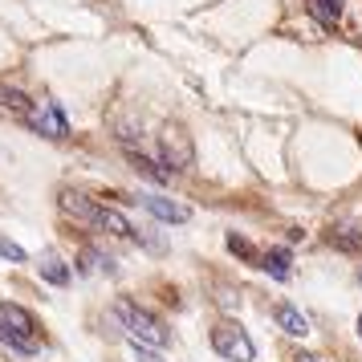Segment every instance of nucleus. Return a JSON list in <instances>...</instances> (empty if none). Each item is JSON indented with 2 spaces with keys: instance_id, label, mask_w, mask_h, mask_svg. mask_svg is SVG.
Masks as SVG:
<instances>
[{
  "instance_id": "nucleus-1",
  "label": "nucleus",
  "mask_w": 362,
  "mask_h": 362,
  "mask_svg": "<svg viewBox=\"0 0 362 362\" xmlns=\"http://www.w3.org/2000/svg\"><path fill=\"white\" fill-rule=\"evenodd\" d=\"M118 310V317H122V326L131 329V338L134 342H143V346H167V329H163V322H155V313H147V310H139L134 301H118L115 305Z\"/></svg>"
},
{
  "instance_id": "nucleus-2",
  "label": "nucleus",
  "mask_w": 362,
  "mask_h": 362,
  "mask_svg": "<svg viewBox=\"0 0 362 362\" xmlns=\"http://www.w3.org/2000/svg\"><path fill=\"white\" fill-rule=\"evenodd\" d=\"M212 346H216V354H220L224 362H252L257 358L252 338H248L236 322H220V326L212 329Z\"/></svg>"
},
{
  "instance_id": "nucleus-3",
  "label": "nucleus",
  "mask_w": 362,
  "mask_h": 362,
  "mask_svg": "<svg viewBox=\"0 0 362 362\" xmlns=\"http://www.w3.org/2000/svg\"><path fill=\"white\" fill-rule=\"evenodd\" d=\"M25 122L33 127L37 134H45V139H69V122H66V115L57 110V102H33L29 106V115H25Z\"/></svg>"
},
{
  "instance_id": "nucleus-4",
  "label": "nucleus",
  "mask_w": 362,
  "mask_h": 362,
  "mask_svg": "<svg viewBox=\"0 0 362 362\" xmlns=\"http://www.w3.org/2000/svg\"><path fill=\"white\" fill-rule=\"evenodd\" d=\"M159 147H163V167H171V171H180V167L192 163V143H187V134L180 127H167L159 134Z\"/></svg>"
},
{
  "instance_id": "nucleus-5",
  "label": "nucleus",
  "mask_w": 362,
  "mask_h": 362,
  "mask_svg": "<svg viewBox=\"0 0 362 362\" xmlns=\"http://www.w3.org/2000/svg\"><path fill=\"white\" fill-rule=\"evenodd\" d=\"M134 204H143L155 220H163V224H183L187 220V208L183 204H171L163 196H134Z\"/></svg>"
},
{
  "instance_id": "nucleus-6",
  "label": "nucleus",
  "mask_w": 362,
  "mask_h": 362,
  "mask_svg": "<svg viewBox=\"0 0 362 362\" xmlns=\"http://www.w3.org/2000/svg\"><path fill=\"white\" fill-rule=\"evenodd\" d=\"M62 208H66L69 216H78V220H86V224H98L102 220V208L94 204V199H86V196H78V192H62Z\"/></svg>"
},
{
  "instance_id": "nucleus-7",
  "label": "nucleus",
  "mask_w": 362,
  "mask_h": 362,
  "mask_svg": "<svg viewBox=\"0 0 362 362\" xmlns=\"http://www.w3.org/2000/svg\"><path fill=\"white\" fill-rule=\"evenodd\" d=\"M273 317H277V326L285 329V334H293V338H305V334H310V322H305L301 310H293L289 301H281L277 310H273Z\"/></svg>"
},
{
  "instance_id": "nucleus-8",
  "label": "nucleus",
  "mask_w": 362,
  "mask_h": 362,
  "mask_svg": "<svg viewBox=\"0 0 362 362\" xmlns=\"http://www.w3.org/2000/svg\"><path fill=\"white\" fill-rule=\"evenodd\" d=\"M0 342L8 346L13 354H21V358H33L37 350H41L33 334H21V329H8V326H0Z\"/></svg>"
},
{
  "instance_id": "nucleus-9",
  "label": "nucleus",
  "mask_w": 362,
  "mask_h": 362,
  "mask_svg": "<svg viewBox=\"0 0 362 362\" xmlns=\"http://www.w3.org/2000/svg\"><path fill=\"white\" fill-rule=\"evenodd\" d=\"M0 326L21 329V334H33L37 322H33V317H29L25 310H21V305H13V301H0Z\"/></svg>"
},
{
  "instance_id": "nucleus-10",
  "label": "nucleus",
  "mask_w": 362,
  "mask_h": 362,
  "mask_svg": "<svg viewBox=\"0 0 362 362\" xmlns=\"http://www.w3.org/2000/svg\"><path fill=\"white\" fill-rule=\"evenodd\" d=\"M261 264L269 277L285 281L289 277V264H293V257H289V248H269V252H261Z\"/></svg>"
},
{
  "instance_id": "nucleus-11",
  "label": "nucleus",
  "mask_w": 362,
  "mask_h": 362,
  "mask_svg": "<svg viewBox=\"0 0 362 362\" xmlns=\"http://www.w3.org/2000/svg\"><path fill=\"white\" fill-rule=\"evenodd\" d=\"M82 269L86 273H102V277H118L115 257H106V252H98V248H86L82 252Z\"/></svg>"
},
{
  "instance_id": "nucleus-12",
  "label": "nucleus",
  "mask_w": 362,
  "mask_h": 362,
  "mask_svg": "<svg viewBox=\"0 0 362 362\" xmlns=\"http://www.w3.org/2000/svg\"><path fill=\"white\" fill-rule=\"evenodd\" d=\"M131 163H134V171H139V175H147V180H155V183L171 180V171H163V163H155V159L139 155V151H131Z\"/></svg>"
},
{
  "instance_id": "nucleus-13",
  "label": "nucleus",
  "mask_w": 362,
  "mask_h": 362,
  "mask_svg": "<svg viewBox=\"0 0 362 362\" xmlns=\"http://www.w3.org/2000/svg\"><path fill=\"white\" fill-rule=\"evenodd\" d=\"M37 273L49 281V285H69V269H66L62 257H45V261L37 264Z\"/></svg>"
},
{
  "instance_id": "nucleus-14",
  "label": "nucleus",
  "mask_w": 362,
  "mask_h": 362,
  "mask_svg": "<svg viewBox=\"0 0 362 362\" xmlns=\"http://www.w3.org/2000/svg\"><path fill=\"white\" fill-rule=\"evenodd\" d=\"M329 245L342 248V252H358L362 248V232L358 228H334L329 232Z\"/></svg>"
},
{
  "instance_id": "nucleus-15",
  "label": "nucleus",
  "mask_w": 362,
  "mask_h": 362,
  "mask_svg": "<svg viewBox=\"0 0 362 362\" xmlns=\"http://www.w3.org/2000/svg\"><path fill=\"white\" fill-rule=\"evenodd\" d=\"M0 106H4V110H21V115H29V106H33V102L25 98L21 90H13V86L0 82Z\"/></svg>"
},
{
  "instance_id": "nucleus-16",
  "label": "nucleus",
  "mask_w": 362,
  "mask_h": 362,
  "mask_svg": "<svg viewBox=\"0 0 362 362\" xmlns=\"http://www.w3.org/2000/svg\"><path fill=\"white\" fill-rule=\"evenodd\" d=\"M310 8L322 25H334V21L342 17V0H310Z\"/></svg>"
},
{
  "instance_id": "nucleus-17",
  "label": "nucleus",
  "mask_w": 362,
  "mask_h": 362,
  "mask_svg": "<svg viewBox=\"0 0 362 362\" xmlns=\"http://www.w3.org/2000/svg\"><path fill=\"white\" fill-rule=\"evenodd\" d=\"M134 240H139V245L147 248V252H159V257H163V252H167V240H163V236H159V232H139Z\"/></svg>"
},
{
  "instance_id": "nucleus-18",
  "label": "nucleus",
  "mask_w": 362,
  "mask_h": 362,
  "mask_svg": "<svg viewBox=\"0 0 362 362\" xmlns=\"http://www.w3.org/2000/svg\"><path fill=\"white\" fill-rule=\"evenodd\" d=\"M0 257H4V261H13V264H21V261H25V248L13 245L8 236H0Z\"/></svg>"
},
{
  "instance_id": "nucleus-19",
  "label": "nucleus",
  "mask_w": 362,
  "mask_h": 362,
  "mask_svg": "<svg viewBox=\"0 0 362 362\" xmlns=\"http://www.w3.org/2000/svg\"><path fill=\"white\" fill-rule=\"evenodd\" d=\"M134 358H139V362H163V354H159L155 346H143V342H134Z\"/></svg>"
},
{
  "instance_id": "nucleus-20",
  "label": "nucleus",
  "mask_w": 362,
  "mask_h": 362,
  "mask_svg": "<svg viewBox=\"0 0 362 362\" xmlns=\"http://www.w3.org/2000/svg\"><path fill=\"white\" fill-rule=\"evenodd\" d=\"M228 248H232V252H240V257H252L248 240H240V236H228Z\"/></svg>"
},
{
  "instance_id": "nucleus-21",
  "label": "nucleus",
  "mask_w": 362,
  "mask_h": 362,
  "mask_svg": "<svg viewBox=\"0 0 362 362\" xmlns=\"http://www.w3.org/2000/svg\"><path fill=\"white\" fill-rule=\"evenodd\" d=\"M293 362H322V358H317V354H297Z\"/></svg>"
},
{
  "instance_id": "nucleus-22",
  "label": "nucleus",
  "mask_w": 362,
  "mask_h": 362,
  "mask_svg": "<svg viewBox=\"0 0 362 362\" xmlns=\"http://www.w3.org/2000/svg\"><path fill=\"white\" fill-rule=\"evenodd\" d=\"M358 338H362V313H358Z\"/></svg>"
},
{
  "instance_id": "nucleus-23",
  "label": "nucleus",
  "mask_w": 362,
  "mask_h": 362,
  "mask_svg": "<svg viewBox=\"0 0 362 362\" xmlns=\"http://www.w3.org/2000/svg\"><path fill=\"white\" fill-rule=\"evenodd\" d=\"M358 281H362V273H358Z\"/></svg>"
}]
</instances>
